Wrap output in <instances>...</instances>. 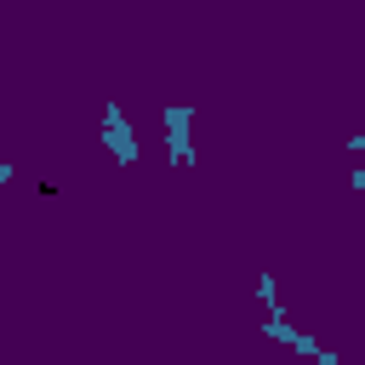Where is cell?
I'll return each instance as SVG.
<instances>
[{"mask_svg":"<svg viewBox=\"0 0 365 365\" xmlns=\"http://www.w3.org/2000/svg\"><path fill=\"white\" fill-rule=\"evenodd\" d=\"M103 143H108V154H114L120 171L137 165V131H131V120H125V108H120L114 97L103 103Z\"/></svg>","mask_w":365,"mask_h":365,"instance_id":"obj_1","label":"cell"},{"mask_svg":"<svg viewBox=\"0 0 365 365\" xmlns=\"http://www.w3.org/2000/svg\"><path fill=\"white\" fill-rule=\"evenodd\" d=\"M160 120H165V160H171V171H177V165H194V143H188L194 108H188V103H165Z\"/></svg>","mask_w":365,"mask_h":365,"instance_id":"obj_2","label":"cell"},{"mask_svg":"<svg viewBox=\"0 0 365 365\" xmlns=\"http://www.w3.org/2000/svg\"><path fill=\"white\" fill-rule=\"evenodd\" d=\"M262 336H274V342H285V348H297V336H302V331H297V325L285 319V308H279V302H268V319H262Z\"/></svg>","mask_w":365,"mask_h":365,"instance_id":"obj_3","label":"cell"},{"mask_svg":"<svg viewBox=\"0 0 365 365\" xmlns=\"http://www.w3.org/2000/svg\"><path fill=\"white\" fill-rule=\"evenodd\" d=\"M257 297H262V308H268V302H279V291H274V274H262V279H257Z\"/></svg>","mask_w":365,"mask_h":365,"instance_id":"obj_4","label":"cell"},{"mask_svg":"<svg viewBox=\"0 0 365 365\" xmlns=\"http://www.w3.org/2000/svg\"><path fill=\"white\" fill-rule=\"evenodd\" d=\"M348 188H354V194H365V165H359V171L348 177Z\"/></svg>","mask_w":365,"mask_h":365,"instance_id":"obj_5","label":"cell"},{"mask_svg":"<svg viewBox=\"0 0 365 365\" xmlns=\"http://www.w3.org/2000/svg\"><path fill=\"white\" fill-rule=\"evenodd\" d=\"M348 148H354V154H365V131H359V137H348Z\"/></svg>","mask_w":365,"mask_h":365,"instance_id":"obj_6","label":"cell"}]
</instances>
